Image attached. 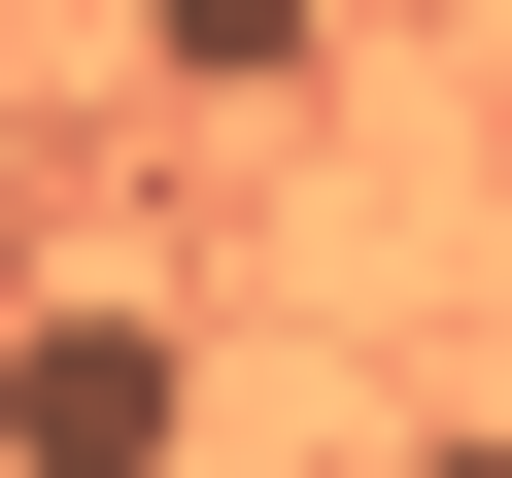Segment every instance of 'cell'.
Listing matches in <instances>:
<instances>
[{
    "label": "cell",
    "mask_w": 512,
    "mask_h": 478,
    "mask_svg": "<svg viewBox=\"0 0 512 478\" xmlns=\"http://www.w3.org/2000/svg\"><path fill=\"white\" fill-rule=\"evenodd\" d=\"M171 444H205L171 308H35V342H0V478H171Z\"/></svg>",
    "instance_id": "6da1fadb"
},
{
    "label": "cell",
    "mask_w": 512,
    "mask_h": 478,
    "mask_svg": "<svg viewBox=\"0 0 512 478\" xmlns=\"http://www.w3.org/2000/svg\"><path fill=\"white\" fill-rule=\"evenodd\" d=\"M410 478H512V444H410Z\"/></svg>",
    "instance_id": "7a4b0ae2"
}]
</instances>
